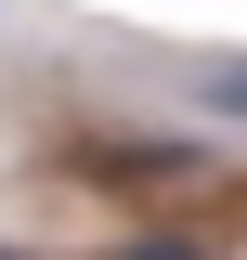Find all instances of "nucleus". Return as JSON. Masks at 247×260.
<instances>
[{"label": "nucleus", "mask_w": 247, "mask_h": 260, "mask_svg": "<svg viewBox=\"0 0 247 260\" xmlns=\"http://www.w3.org/2000/svg\"><path fill=\"white\" fill-rule=\"evenodd\" d=\"M0 260H26V247H0Z\"/></svg>", "instance_id": "nucleus-2"}, {"label": "nucleus", "mask_w": 247, "mask_h": 260, "mask_svg": "<svg viewBox=\"0 0 247 260\" xmlns=\"http://www.w3.org/2000/svg\"><path fill=\"white\" fill-rule=\"evenodd\" d=\"M221 117H247V65H234V78H221Z\"/></svg>", "instance_id": "nucleus-1"}]
</instances>
